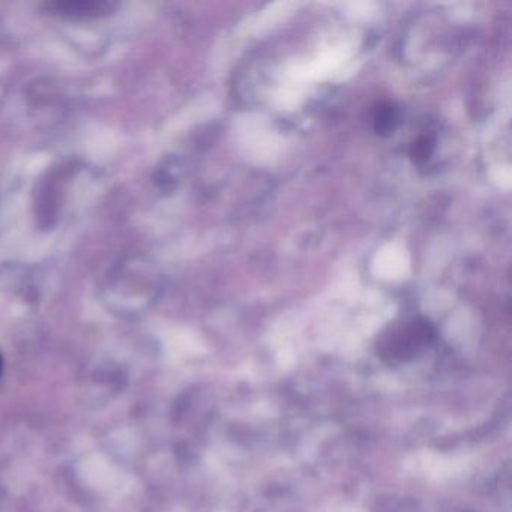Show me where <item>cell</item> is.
Here are the masks:
<instances>
[{
	"instance_id": "6da1fadb",
	"label": "cell",
	"mask_w": 512,
	"mask_h": 512,
	"mask_svg": "<svg viewBox=\"0 0 512 512\" xmlns=\"http://www.w3.org/2000/svg\"><path fill=\"white\" fill-rule=\"evenodd\" d=\"M434 338L436 331L427 319H413L383 332L377 341V353L386 364H403L421 355Z\"/></svg>"
},
{
	"instance_id": "7a4b0ae2",
	"label": "cell",
	"mask_w": 512,
	"mask_h": 512,
	"mask_svg": "<svg viewBox=\"0 0 512 512\" xmlns=\"http://www.w3.org/2000/svg\"><path fill=\"white\" fill-rule=\"evenodd\" d=\"M116 5L106 0H67L49 5V10L64 17H97L109 14Z\"/></svg>"
},
{
	"instance_id": "3957f363",
	"label": "cell",
	"mask_w": 512,
	"mask_h": 512,
	"mask_svg": "<svg viewBox=\"0 0 512 512\" xmlns=\"http://www.w3.org/2000/svg\"><path fill=\"white\" fill-rule=\"evenodd\" d=\"M400 124V112L392 103H382L374 112V130L379 136L388 137L394 134Z\"/></svg>"
},
{
	"instance_id": "277c9868",
	"label": "cell",
	"mask_w": 512,
	"mask_h": 512,
	"mask_svg": "<svg viewBox=\"0 0 512 512\" xmlns=\"http://www.w3.org/2000/svg\"><path fill=\"white\" fill-rule=\"evenodd\" d=\"M434 139L431 136H421L413 143L410 157L415 163H424L433 154Z\"/></svg>"
},
{
	"instance_id": "5b68a950",
	"label": "cell",
	"mask_w": 512,
	"mask_h": 512,
	"mask_svg": "<svg viewBox=\"0 0 512 512\" xmlns=\"http://www.w3.org/2000/svg\"><path fill=\"white\" fill-rule=\"evenodd\" d=\"M2 367H4V361H2V356H0V374H2Z\"/></svg>"
}]
</instances>
